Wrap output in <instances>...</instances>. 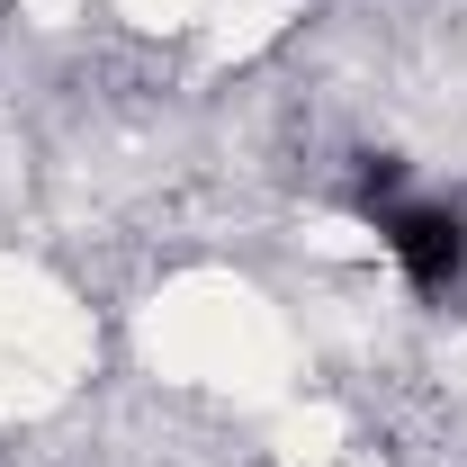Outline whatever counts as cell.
I'll list each match as a JSON object with an SVG mask.
<instances>
[{
  "instance_id": "obj_1",
  "label": "cell",
  "mask_w": 467,
  "mask_h": 467,
  "mask_svg": "<svg viewBox=\"0 0 467 467\" xmlns=\"http://www.w3.org/2000/svg\"><path fill=\"white\" fill-rule=\"evenodd\" d=\"M378 234H387V252L405 261V279L422 296H450L467 279V216L459 207H378Z\"/></svg>"
}]
</instances>
